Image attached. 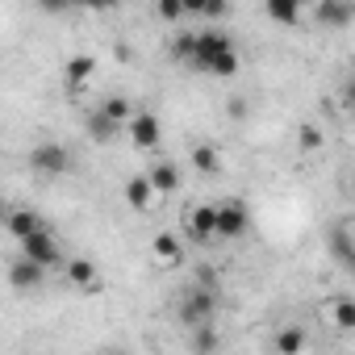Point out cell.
Wrapping results in <instances>:
<instances>
[{"instance_id": "7", "label": "cell", "mask_w": 355, "mask_h": 355, "mask_svg": "<svg viewBox=\"0 0 355 355\" xmlns=\"http://www.w3.org/2000/svg\"><path fill=\"white\" fill-rule=\"evenodd\" d=\"M42 280H46V268L42 263H34V259H13L9 263V284L17 288V293H34V288H42Z\"/></svg>"}, {"instance_id": "20", "label": "cell", "mask_w": 355, "mask_h": 355, "mask_svg": "<svg viewBox=\"0 0 355 355\" xmlns=\"http://www.w3.org/2000/svg\"><path fill=\"white\" fill-rule=\"evenodd\" d=\"M101 113H105V117H109V121H117V125H125V121H130V113H134V109H130V101H125V96H109V101H105V105H101Z\"/></svg>"}, {"instance_id": "17", "label": "cell", "mask_w": 355, "mask_h": 355, "mask_svg": "<svg viewBox=\"0 0 355 355\" xmlns=\"http://www.w3.org/2000/svg\"><path fill=\"white\" fill-rule=\"evenodd\" d=\"M193 167H197L201 175H218V171H222V155H218L209 142H201V146L193 150Z\"/></svg>"}, {"instance_id": "6", "label": "cell", "mask_w": 355, "mask_h": 355, "mask_svg": "<svg viewBox=\"0 0 355 355\" xmlns=\"http://www.w3.org/2000/svg\"><path fill=\"white\" fill-rule=\"evenodd\" d=\"M125 130H130V142H134L138 150H155V146H159V138H163V125H159V117H155V113H130Z\"/></svg>"}, {"instance_id": "2", "label": "cell", "mask_w": 355, "mask_h": 355, "mask_svg": "<svg viewBox=\"0 0 355 355\" xmlns=\"http://www.w3.org/2000/svg\"><path fill=\"white\" fill-rule=\"evenodd\" d=\"M17 243H21V255H26V259H34V263H42L46 272L63 263V247H59V239H55L46 226H42V230H34V234H26V239H17Z\"/></svg>"}, {"instance_id": "8", "label": "cell", "mask_w": 355, "mask_h": 355, "mask_svg": "<svg viewBox=\"0 0 355 355\" xmlns=\"http://www.w3.org/2000/svg\"><path fill=\"white\" fill-rule=\"evenodd\" d=\"M318 26L326 30H343L351 21V0H318V9H313Z\"/></svg>"}, {"instance_id": "14", "label": "cell", "mask_w": 355, "mask_h": 355, "mask_svg": "<svg viewBox=\"0 0 355 355\" xmlns=\"http://www.w3.org/2000/svg\"><path fill=\"white\" fill-rule=\"evenodd\" d=\"M150 197H155V189H150V180L146 175H134V180H125V201H130V209H146L150 205Z\"/></svg>"}, {"instance_id": "11", "label": "cell", "mask_w": 355, "mask_h": 355, "mask_svg": "<svg viewBox=\"0 0 355 355\" xmlns=\"http://www.w3.org/2000/svg\"><path fill=\"white\" fill-rule=\"evenodd\" d=\"M67 280H71L76 288L96 293V263H92V259H84V255H80V259H71V263H67Z\"/></svg>"}, {"instance_id": "32", "label": "cell", "mask_w": 355, "mask_h": 355, "mask_svg": "<svg viewBox=\"0 0 355 355\" xmlns=\"http://www.w3.org/2000/svg\"><path fill=\"white\" fill-rule=\"evenodd\" d=\"M5 218H9V205H5V201H0V226H5Z\"/></svg>"}, {"instance_id": "1", "label": "cell", "mask_w": 355, "mask_h": 355, "mask_svg": "<svg viewBox=\"0 0 355 355\" xmlns=\"http://www.w3.org/2000/svg\"><path fill=\"white\" fill-rule=\"evenodd\" d=\"M193 67H201V71H209V76L230 80V76L239 71V51H234L230 34H222V30H205V34H197Z\"/></svg>"}, {"instance_id": "3", "label": "cell", "mask_w": 355, "mask_h": 355, "mask_svg": "<svg viewBox=\"0 0 355 355\" xmlns=\"http://www.w3.org/2000/svg\"><path fill=\"white\" fill-rule=\"evenodd\" d=\"M251 226V214L243 201H222L214 205V239H243Z\"/></svg>"}, {"instance_id": "13", "label": "cell", "mask_w": 355, "mask_h": 355, "mask_svg": "<svg viewBox=\"0 0 355 355\" xmlns=\"http://www.w3.org/2000/svg\"><path fill=\"white\" fill-rule=\"evenodd\" d=\"M117 134H121V125H117V121H109L101 109H96V113H88V138H92V142H101V146H105V142H113Z\"/></svg>"}, {"instance_id": "30", "label": "cell", "mask_w": 355, "mask_h": 355, "mask_svg": "<svg viewBox=\"0 0 355 355\" xmlns=\"http://www.w3.org/2000/svg\"><path fill=\"white\" fill-rule=\"evenodd\" d=\"M301 142H305V150H313L322 138H318V130H305V134H301Z\"/></svg>"}, {"instance_id": "21", "label": "cell", "mask_w": 355, "mask_h": 355, "mask_svg": "<svg viewBox=\"0 0 355 355\" xmlns=\"http://www.w3.org/2000/svg\"><path fill=\"white\" fill-rule=\"evenodd\" d=\"M155 255H159V259H167V263H175V259H180V239H171V234H155Z\"/></svg>"}, {"instance_id": "29", "label": "cell", "mask_w": 355, "mask_h": 355, "mask_svg": "<svg viewBox=\"0 0 355 355\" xmlns=\"http://www.w3.org/2000/svg\"><path fill=\"white\" fill-rule=\"evenodd\" d=\"M180 9H184V17H201L205 13V0H180Z\"/></svg>"}, {"instance_id": "23", "label": "cell", "mask_w": 355, "mask_h": 355, "mask_svg": "<svg viewBox=\"0 0 355 355\" xmlns=\"http://www.w3.org/2000/svg\"><path fill=\"white\" fill-rule=\"evenodd\" d=\"M301 347H305V334H301V330H280V334H276V351L297 355Z\"/></svg>"}, {"instance_id": "24", "label": "cell", "mask_w": 355, "mask_h": 355, "mask_svg": "<svg viewBox=\"0 0 355 355\" xmlns=\"http://www.w3.org/2000/svg\"><path fill=\"white\" fill-rule=\"evenodd\" d=\"M334 326L338 330H351L355 326V301H338L334 305Z\"/></svg>"}, {"instance_id": "31", "label": "cell", "mask_w": 355, "mask_h": 355, "mask_svg": "<svg viewBox=\"0 0 355 355\" xmlns=\"http://www.w3.org/2000/svg\"><path fill=\"white\" fill-rule=\"evenodd\" d=\"M230 113L234 117H247V101H230Z\"/></svg>"}, {"instance_id": "4", "label": "cell", "mask_w": 355, "mask_h": 355, "mask_svg": "<svg viewBox=\"0 0 355 355\" xmlns=\"http://www.w3.org/2000/svg\"><path fill=\"white\" fill-rule=\"evenodd\" d=\"M218 313V293L214 288H189V297L180 301V322L184 326H201V322H214Z\"/></svg>"}, {"instance_id": "28", "label": "cell", "mask_w": 355, "mask_h": 355, "mask_svg": "<svg viewBox=\"0 0 355 355\" xmlns=\"http://www.w3.org/2000/svg\"><path fill=\"white\" fill-rule=\"evenodd\" d=\"M226 9H230V0H205V13L201 17H226Z\"/></svg>"}, {"instance_id": "25", "label": "cell", "mask_w": 355, "mask_h": 355, "mask_svg": "<svg viewBox=\"0 0 355 355\" xmlns=\"http://www.w3.org/2000/svg\"><path fill=\"white\" fill-rule=\"evenodd\" d=\"M155 13H159L163 21H180V17H184L180 0H155Z\"/></svg>"}, {"instance_id": "5", "label": "cell", "mask_w": 355, "mask_h": 355, "mask_svg": "<svg viewBox=\"0 0 355 355\" xmlns=\"http://www.w3.org/2000/svg\"><path fill=\"white\" fill-rule=\"evenodd\" d=\"M30 167H34L38 175H63V171L71 167V155H67V146H59V142H38V146L30 150Z\"/></svg>"}, {"instance_id": "16", "label": "cell", "mask_w": 355, "mask_h": 355, "mask_svg": "<svg viewBox=\"0 0 355 355\" xmlns=\"http://www.w3.org/2000/svg\"><path fill=\"white\" fill-rule=\"evenodd\" d=\"M189 230H193V239L209 243V239H214V205H197V209L189 214Z\"/></svg>"}, {"instance_id": "26", "label": "cell", "mask_w": 355, "mask_h": 355, "mask_svg": "<svg viewBox=\"0 0 355 355\" xmlns=\"http://www.w3.org/2000/svg\"><path fill=\"white\" fill-rule=\"evenodd\" d=\"M76 5H84V9H92V13H105V9H117V5H125V0H76Z\"/></svg>"}, {"instance_id": "15", "label": "cell", "mask_w": 355, "mask_h": 355, "mask_svg": "<svg viewBox=\"0 0 355 355\" xmlns=\"http://www.w3.org/2000/svg\"><path fill=\"white\" fill-rule=\"evenodd\" d=\"M92 71H96L92 55H76V59L67 63V88H71V92H76V88H84V84L92 80Z\"/></svg>"}, {"instance_id": "9", "label": "cell", "mask_w": 355, "mask_h": 355, "mask_svg": "<svg viewBox=\"0 0 355 355\" xmlns=\"http://www.w3.org/2000/svg\"><path fill=\"white\" fill-rule=\"evenodd\" d=\"M46 222H42V214H34V209H9V218H5V230L13 234V239H26V234H34V230H42Z\"/></svg>"}, {"instance_id": "19", "label": "cell", "mask_w": 355, "mask_h": 355, "mask_svg": "<svg viewBox=\"0 0 355 355\" xmlns=\"http://www.w3.org/2000/svg\"><path fill=\"white\" fill-rule=\"evenodd\" d=\"M193 330V347L197 351H218L222 347V338L214 334V322H201V326H189Z\"/></svg>"}, {"instance_id": "18", "label": "cell", "mask_w": 355, "mask_h": 355, "mask_svg": "<svg viewBox=\"0 0 355 355\" xmlns=\"http://www.w3.org/2000/svg\"><path fill=\"white\" fill-rule=\"evenodd\" d=\"M330 251H334L338 268H351V255H355V247H351V234H347V226H338V230H334V239H330Z\"/></svg>"}, {"instance_id": "12", "label": "cell", "mask_w": 355, "mask_h": 355, "mask_svg": "<svg viewBox=\"0 0 355 355\" xmlns=\"http://www.w3.org/2000/svg\"><path fill=\"white\" fill-rule=\"evenodd\" d=\"M263 9L276 26H297L301 17V0H263Z\"/></svg>"}, {"instance_id": "27", "label": "cell", "mask_w": 355, "mask_h": 355, "mask_svg": "<svg viewBox=\"0 0 355 355\" xmlns=\"http://www.w3.org/2000/svg\"><path fill=\"white\" fill-rule=\"evenodd\" d=\"M38 9H46V13H67V9H76V0H38Z\"/></svg>"}, {"instance_id": "22", "label": "cell", "mask_w": 355, "mask_h": 355, "mask_svg": "<svg viewBox=\"0 0 355 355\" xmlns=\"http://www.w3.org/2000/svg\"><path fill=\"white\" fill-rule=\"evenodd\" d=\"M193 51H197V34H175L171 42V55L180 59V63H193Z\"/></svg>"}, {"instance_id": "10", "label": "cell", "mask_w": 355, "mask_h": 355, "mask_svg": "<svg viewBox=\"0 0 355 355\" xmlns=\"http://www.w3.org/2000/svg\"><path fill=\"white\" fill-rule=\"evenodd\" d=\"M146 180H150V189H155L159 197H171L175 189H180V171H175L171 163H155V167L146 171Z\"/></svg>"}]
</instances>
